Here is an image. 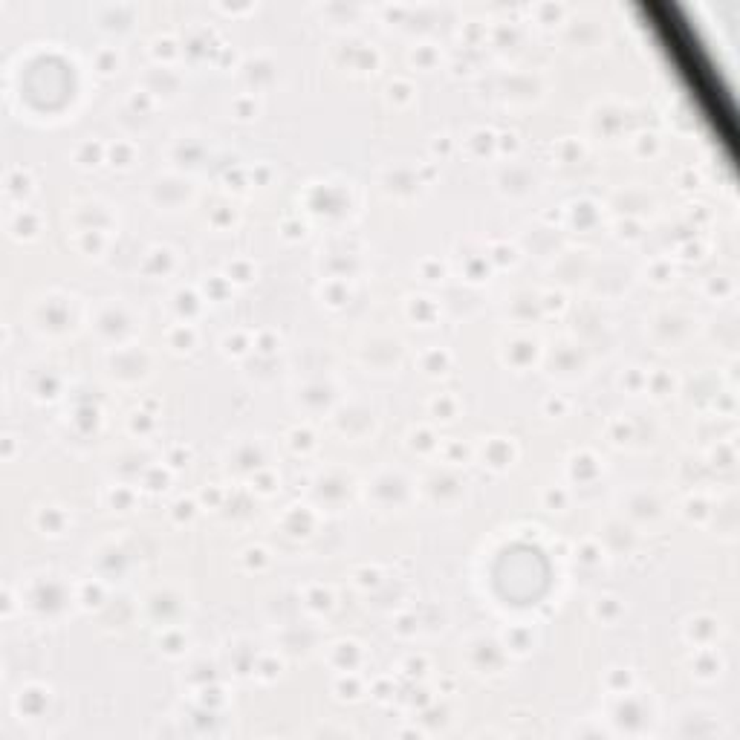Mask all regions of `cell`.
I'll list each match as a JSON object with an SVG mask.
<instances>
[{
  "label": "cell",
  "mask_w": 740,
  "mask_h": 740,
  "mask_svg": "<svg viewBox=\"0 0 740 740\" xmlns=\"http://www.w3.org/2000/svg\"><path fill=\"white\" fill-rule=\"evenodd\" d=\"M30 188V176L23 174V168H12L6 174V191L12 197H23V191Z\"/></svg>",
  "instance_id": "5b68a950"
},
{
  "label": "cell",
  "mask_w": 740,
  "mask_h": 740,
  "mask_svg": "<svg viewBox=\"0 0 740 740\" xmlns=\"http://www.w3.org/2000/svg\"><path fill=\"white\" fill-rule=\"evenodd\" d=\"M133 12L128 6H102L99 9V23H104L107 30H119V26L130 23Z\"/></svg>",
  "instance_id": "3957f363"
},
{
  "label": "cell",
  "mask_w": 740,
  "mask_h": 740,
  "mask_svg": "<svg viewBox=\"0 0 740 740\" xmlns=\"http://www.w3.org/2000/svg\"><path fill=\"white\" fill-rule=\"evenodd\" d=\"M9 229L15 231L18 238H23V235H32V231H35V217H32L30 211L18 209L15 214H12V220H9Z\"/></svg>",
  "instance_id": "277c9868"
},
{
  "label": "cell",
  "mask_w": 740,
  "mask_h": 740,
  "mask_svg": "<svg viewBox=\"0 0 740 740\" xmlns=\"http://www.w3.org/2000/svg\"><path fill=\"white\" fill-rule=\"evenodd\" d=\"M58 587L52 584V581H44V579H38L32 587H30V605L38 608V610H52L58 605Z\"/></svg>",
  "instance_id": "7a4b0ae2"
},
{
  "label": "cell",
  "mask_w": 740,
  "mask_h": 740,
  "mask_svg": "<svg viewBox=\"0 0 740 740\" xmlns=\"http://www.w3.org/2000/svg\"><path fill=\"white\" fill-rule=\"evenodd\" d=\"M38 324L41 327H47V330H64L67 327V310L58 298H47L44 304L38 307Z\"/></svg>",
  "instance_id": "6da1fadb"
},
{
  "label": "cell",
  "mask_w": 740,
  "mask_h": 740,
  "mask_svg": "<svg viewBox=\"0 0 740 740\" xmlns=\"http://www.w3.org/2000/svg\"><path fill=\"white\" fill-rule=\"evenodd\" d=\"M38 524H41V527H47V529H56V527L61 524V515H58L56 509H41Z\"/></svg>",
  "instance_id": "8992f818"
}]
</instances>
